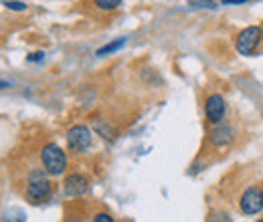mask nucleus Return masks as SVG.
<instances>
[{"label": "nucleus", "instance_id": "obj_12", "mask_svg": "<svg viewBox=\"0 0 263 222\" xmlns=\"http://www.w3.org/2000/svg\"><path fill=\"white\" fill-rule=\"evenodd\" d=\"M91 220H93V222H111V220H114V216H109L107 212H99V214H96Z\"/></svg>", "mask_w": 263, "mask_h": 222}, {"label": "nucleus", "instance_id": "obj_11", "mask_svg": "<svg viewBox=\"0 0 263 222\" xmlns=\"http://www.w3.org/2000/svg\"><path fill=\"white\" fill-rule=\"evenodd\" d=\"M6 8H10V10H27V4L25 2H16V0H4L2 2Z\"/></svg>", "mask_w": 263, "mask_h": 222}, {"label": "nucleus", "instance_id": "obj_2", "mask_svg": "<svg viewBox=\"0 0 263 222\" xmlns=\"http://www.w3.org/2000/svg\"><path fill=\"white\" fill-rule=\"evenodd\" d=\"M41 164L49 176H61L67 170V154L59 144H47L41 150Z\"/></svg>", "mask_w": 263, "mask_h": 222}, {"label": "nucleus", "instance_id": "obj_4", "mask_svg": "<svg viewBox=\"0 0 263 222\" xmlns=\"http://www.w3.org/2000/svg\"><path fill=\"white\" fill-rule=\"evenodd\" d=\"M93 144V135L91 129L87 126H73L67 131V148L73 154H83L91 148Z\"/></svg>", "mask_w": 263, "mask_h": 222}, {"label": "nucleus", "instance_id": "obj_14", "mask_svg": "<svg viewBox=\"0 0 263 222\" xmlns=\"http://www.w3.org/2000/svg\"><path fill=\"white\" fill-rule=\"evenodd\" d=\"M223 4H245V2H249V0H221Z\"/></svg>", "mask_w": 263, "mask_h": 222}, {"label": "nucleus", "instance_id": "obj_9", "mask_svg": "<svg viewBox=\"0 0 263 222\" xmlns=\"http://www.w3.org/2000/svg\"><path fill=\"white\" fill-rule=\"evenodd\" d=\"M124 45H126V38H116L114 43H109V45H105V47H101V49H99L98 57H107V55H111V53L120 51Z\"/></svg>", "mask_w": 263, "mask_h": 222}, {"label": "nucleus", "instance_id": "obj_1", "mask_svg": "<svg viewBox=\"0 0 263 222\" xmlns=\"http://www.w3.org/2000/svg\"><path fill=\"white\" fill-rule=\"evenodd\" d=\"M45 174H47V170L41 168V170H33L29 174V178H27L25 196H27V200L31 204H41V202L49 200L51 194H53V184L45 178Z\"/></svg>", "mask_w": 263, "mask_h": 222}, {"label": "nucleus", "instance_id": "obj_6", "mask_svg": "<svg viewBox=\"0 0 263 222\" xmlns=\"http://www.w3.org/2000/svg\"><path fill=\"white\" fill-rule=\"evenodd\" d=\"M233 139H235V129L231 124H227L225 119L219 124H213L211 131H209V142L213 148H217V150L227 148L229 144H233Z\"/></svg>", "mask_w": 263, "mask_h": 222}, {"label": "nucleus", "instance_id": "obj_3", "mask_svg": "<svg viewBox=\"0 0 263 222\" xmlns=\"http://www.w3.org/2000/svg\"><path fill=\"white\" fill-rule=\"evenodd\" d=\"M263 43V29L261 27H247L237 34V41H235V47H237V53L243 55V57H253L259 49V45Z\"/></svg>", "mask_w": 263, "mask_h": 222}, {"label": "nucleus", "instance_id": "obj_8", "mask_svg": "<svg viewBox=\"0 0 263 222\" xmlns=\"http://www.w3.org/2000/svg\"><path fill=\"white\" fill-rule=\"evenodd\" d=\"M63 190H65L67 196L71 198H77V196H83L89 190V180L83 176V174H69L63 182Z\"/></svg>", "mask_w": 263, "mask_h": 222}, {"label": "nucleus", "instance_id": "obj_10", "mask_svg": "<svg viewBox=\"0 0 263 222\" xmlns=\"http://www.w3.org/2000/svg\"><path fill=\"white\" fill-rule=\"evenodd\" d=\"M122 2H124V0H93V6H96L98 10L111 12V10L120 8V6H122Z\"/></svg>", "mask_w": 263, "mask_h": 222}, {"label": "nucleus", "instance_id": "obj_13", "mask_svg": "<svg viewBox=\"0 0 263 222\" xmlns=\"http://www.w3.org/2000/svg\"><path fill=\"white\" fill-rule=\"evenodd\" d=\"M43 59H45V53H41V51H39V53H33V55H29V57H27V61H29V63H39V61H43Z\"/></svg>", "mask_w": 263, "mask_h": 222}, {"label": "nucleus", "instance_id": "obj_7", "mask_svg": "<svg viewBox=\"0 0 263 222\" xmlns=\"http://www.w3.org/2000/svg\"><path fill=\"white\" fill-rule=\"evenodd\" d=\"M225 113H227V103H225L223 97L219 95V93H213V95L206 97V101H204V115H206L209 124L223 122Z\"/></svg>", "mask_w": 263, "mask_h": 222}, {"label": "nucleus", "instance_id": "obj_5", "mask_svg": "<svg viewBox=\"0 0 263 222\" xmlns=\"http://www.w3.org/2000/svg\"><path fill=\"white\" fill-rule=\"evenodd\" d=\"M239 208L243 214H249V216H255L263 210V188L259 186H251L241 194V200H239Z\"/></svg>", "mask_w": 263, "mask_h": 222}]
</instances>
